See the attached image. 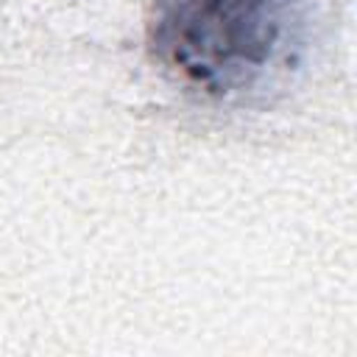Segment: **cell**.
Here are the masks:
<instances>
[{
    "instance_id": "1",
    "label": "cell",
    "mask_w": 357,
    "mask_h": 357,
    "mask_svg": "<svg viewBox=\"0 0 357 357\" xmlns=\"http://www.w3.org/2000/svg\"><path fill=\"white\" fill-rule=\"evenodd\" d=\"M307 28V0H156L148 42L184 86L240 98L298 64Z\"/></svg>"
}]
</instances>
